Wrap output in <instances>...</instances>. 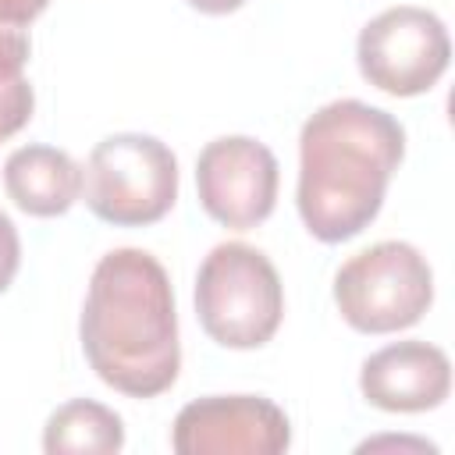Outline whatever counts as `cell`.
<instances>
[{
    "label": "cell",
    "mask_w": 455,
    "mask_h": 455,
    "mask_svg": "<svg viewBox=\"0 0 455 455\" xmlns=\"http://www.w3.org/2000/svg\"><path fill=\"white\" fill-rule=\"evenodd\" d=\"M82 352L121 395L156 398L178 380V313L167 270L146 249L107 252L82 306Z\"/></svg>",
    "instance_id": "6da1fadb"
},
{
    "label": "cell",
    "mask_w": 455,
    "mask_h": 455,
    "mask_svg": "<svg viewBox=\"0 0 455 455\" xmlns=\"http://www.w3.org/2000/svg\"><path fill=\"white\" fill-rule=\"evenodd\" d=\"M405 156L402 124L363 100L320 107L299 135V217L327 245L355 238L380 213Z\"/></svg>",
    "instance_id": "7a4b0ae2"
},
{
    "label": "cell",
    "mask_w": 455,
    "mask_h": 455,
    "mask_svg": "<svg viewBox=\"0 0 455 455\" xmlns=\"http://www.w3.org/2000/svg\"><path fill=\"white\" fill-rule=\"evenodd\" d=\"M196 313L224 348L267 345L284 316V288L274 263L245 242H220L196 274Z\"/></svg>",
    "instance_id": "3957f363"
},
{
    "label": "cell",
    "mask_w": 455,
    "mask_h": 455,
    "mask_svg": "<svg viewBox=\"0 0 455 455\" xmlns=\"http://www.w3.org/2000/svg\"><path fill=\"white\" fill-rule=\"evenodd\" d=\"M82 192L100 220L114 228H146L167 217L178 199V160L153 135H107L89 153Z\"/></svg>",
    "instance_id": "277c9868"
},
{
    "label": "cell",
    "mask_w": 455,
    "mask_h": 455,
    "mask_svg": "<svg viewBox=\"0 0 455 455\" xmlns=\"http://www.w3.org/2000/svg\"><path fill=\"white\" fill-rule=\"evenodd\" d=\"M334 302L363 334L405 331L434 302V270L416 245L377 242L334 274Z\"/></svg>",
    "instance_id": "5b68a950"
},
{
    "label": "cell",
    "mask_w": 455,
    "mask_h": 455,
    "mask_svg": "<svg viewBox=\"0 0 455 455\" xmlns=\"http://www.w3.org/2000/svg\"><path fill=\"white\" fill-rule=\"evenodd\" d=\"M451 43L444 21L427 7H387L363 25L355 43L359 71L370 85L391 96L427 92L448 68Z\"/></svg>",
    "instance_id": "8992f818"
},
{
    "label": "cell",
    "mask_w": 455,
    "mask_h": 455,
    "mask_svg": "<svg viewBox=\"0 0 455 455\" xmlns=\"http://www.w3.org/2000/svg\"><path fill=\"white\" fill-rule=\"evenodd\" d=\"M277 181V156L249 135L213 139L196 160V188L203 210L235 231H249L274 213Z\"/></svg>",
    "instance_id": "52a82bcc"
},
{
    "label": "cell",
    "mask_w": 455,
    "mask_h": 455,
    "mask_svg": "<svg viewBox=\"0 0 455 455\" xmlns=\"http://www.w3.org/2000/svg\"><path fill=\"white\" fill-rule=\"evenodd\" d=\"M178 455H281L291 444L288 416L259 395H210L174 416Z\"/></svg>",
    "instance_id": "ba28073f"
},
{
    "label": "cell",
    "mask_w": 455,
    "mask_h": 455,
    "mask_svg": "<svg viewBox=\"0 0 455 455\" xmlns=\"http://www.w3.org/2000/svg\"><path fill=\"white\" fill-rule=\"evenodd\" d=\"M359 387L384 412H427L451 391V363L430 341H395L359 370Z\"/></svg>",
    "instance_id": "9c48e42d"
},
{
    "label": "cell",
    "mask_w": 455,
    "mask_h": 455,
    "mask_svg": "<svg viewBox=\"0 0 455 455\" xmlns=\"http://www.w3.org/2000/svg\"><path fill=\"white\" fill-rule=\"evenodd\" d=\"M4 188L18 210L32 217H57L82 196V167L57 146H21L4 164Z\"/></svg>",
    "instance_id": "30bf717a"
},
{
    "label": "cell",
    "mask_w": 455,
    "mask_h": 455,
    "mask_svg": "<svg viewBox=\"0 0 455 455\" xmlns=\"http://www.w3.org/2000/svg\"><path fill=\"white\" fill-rule=\"evenodd\" d=\"M124 448V423L114 409L92 402V398H75L64 402L43 430V451L50 455H68V451H85V455H110Z\"/></svg>",
    "instance_id": "8fae6325"
},
{
    "label": "cell",
    "mask_w": 455,
    "mask_h": 455,
    "mask_svg": "<svg viewBox=\"0 0 455 455\" xmlns=\"http://www.w3.org/2000/svg\"><path fill=\"white\" fill-rule=\"evenodd\" d=\"M32 107H36V96H32V85H28L25 75L11 78V82H0V142L28 124Z\"/></svg>",
    "instance_id": "7c38bea8"
},
{
    "label": "cell",
    "mask_w": 455,
    "mask_h": 455,
    "mask_svg": "<svg viewBox=\"0 0 455 455\" xmlns=\"http://www.w3.org/2000/svg\"><path fill=\"white\" fill-rule=\"evenodd\" d=\"M25 64H28V32L0 25V82L21 78Z\"/></svg>",
    "instance_id": "4fadbf2b"
},
{
    "label": "cell",
    "mask_w": 455,
    "mask_h": 455,
    "mask_svg": "<svg viewBox=\"0 0 455 455\" xmlns=\"http://www.w3.org/2000/svg\"><path fill=\"white\" fill-rule=\"evenodd\" d=\"M21 263V242H18V228L11 224V217L0 210V291H7V284L14 281Z\"/></svg>",
    "instance_id": "5bb4252c"
},
{
    "label": "cell",
    "mask_w": 455,
    "mask_h": 455,
    "mask_svg": "<svg viewBox=\"0 0 455 455\" xmlns=\"http://www.w3.org/2000/svg\"><path fill=\"white\" fill-rule=\"evenodd\" d=\"M50 0H0V25H11V28H28L43 11H46Z\"/></svg>",
    "instance_id": "9a60e30c"
},
{
    "label": "cell",
    "mask_w": 455,
    "mask_h": 455,
    "mask_svg": "<svg viewBox=\"0 0 455 455\" xmlns=\"http://www.w3.org/2000/svg\"><path fill=\"white\" fill-rule=\"evenodd\" d=\"M373 448H416V451H437L434 444H427V441H409V437H377V441L359 444V451H373Z\"/></svg>",
    "instance_id": "2e32d148"
},
{
    "label": "cell",
    "mask_w": 455,
    "mask_h": 455,
    "mask_svg": "<svg viewBox=\"0 0 455 455\" xmlns=\"http://www.w3.org/2000/svg\"><path fill=\"white\" fill-rule=\"evenodd\" d=\"M188 4L203 14H228V11H238L245 0H188Z\"/></svg>",
    "instance_id": "e0dca14e"
}]
</instances>
